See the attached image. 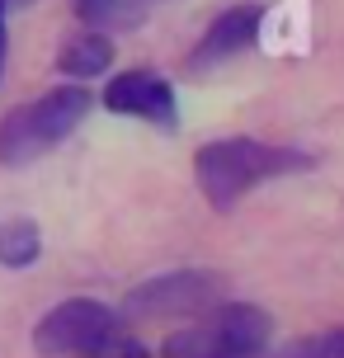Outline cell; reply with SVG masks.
<instances>
[{"mask_svg": "<svg viewBox=\"0 0 344 358\" xmlns=\"http://www.w3.org/2000/svg\"><path fill=\"white\" fill-rule=\"evenodd\" d=\"M311 165H316L311 151L259 142V137H217V142H203L194 151V179H199V194L213 213H231L255 189H264L273 179L302 175Z\"/></svg>", "mask_w": 344, "mask_h": 358, "instance_id": "cell-1", "label": "cell"}, {"mask_svg": "<svg viewBox=\"0 0 344 358\" xmlns=\"http://www.w3.org/2000/svg\"><path fill=\"white\" fill-rule=\"evenodd\" d=\"M90 108H94V94L80 80L52 85L48 94L10 108L0 118V165L5 170H19V165L43 161L48 151H57L76 127L90 118Z\"/></svg>", "mask_w": 344, "mask_h": 358, "instance_id": "cell-2", "label": "cell"}, {"mask_svg": "<svg viewBox=\"0 0 344 358\" xmlns=\"http://www.w3.org/2000/svg\"><path fill=\"white\" fill-rule=\"evenodd\" d=\"M273 344V316L255 302L222 297L199 311L189 325H175L161 340L156 358H264Z\"/></svg>", "mask_w": 344, "mask_h": 358, "instance_id": "cell-3", "label": "cell"}, {"mask_svg": "<svg viewBox=\"0 0 344 358\" xmlns=\"http://www.w3.org/2000/svg\"><path fill=\"white\" fill-rule=\"evenodd\" d=\"M123 330V311L99 297H66L34 325L38 358H80Z\"/></svg>", "mask_w": 344, "mask_h": 358, "instance_id": "cell-4", "label": "cell"}, {"mask_svg": "<svg viewBox=\"0 0 344 358\" xmlns=\"http://www.w3.org/2000/svg\"><path fill=\"white\" fill-rule=\"evenodd\" d=\"M213 302H222V273L213 268H170L146 283L127 287L123 297V321H180V316H199Z\"/></svg>", "mask_w": 344, "mask_h": 358, "instance_id": "cell-5", "label": "cell"}, {"mask_svg": "<svg viewBox=\"0 0 344 358\" xmlns=\"http://www.w3.org/2000/svg\"><path fill=\"white\" fill-rule=\"evenodd\" d=\"M94 104H104L118 118H137V123H151L161 132H175L180 127V94H175V80L151 66H132V71H118L104 80V90L94 94Z\"/></svg>", "mask_w": 344, "mask_h": 358, "instance_id": "cell-6", "label": "cell"}, {"mask_svg": "<svg viewBox=\"0 0 344 358\" xmlns=\"http://www.w3.org/2000/svg\"><path fill=\"white\" fill-rule=\"evenodd\" d=\"M264 19H269V5L264 0H241V5H227L203 38L189 52V66L194 71H208V66H222V62H236L241 52H250L259 34H264Z\"/></svg>", "mask_w": 344, "mask_h": 358, "instance_id": "cell-7", "label": "cell"}, {"mask_svg": "<svg viewBox=\"0 0 344 358\" xmlns=\"http://www.w3.org/2000/svg\"><path fill=\"white\" fill-rule=\"evenodd\" d=\"M113 62H118V48H113V34L104 29H80L62 43V52H57V71L66 76V80H80V85H90L99 76L113 71Z\"/></svg>", "mask_w": 344, "mask_h": 358, "instance_id": "cell-8", "label": "cell"}, {"mask_svg": "<svg viewBox=\"0 0 344 358\" xmlns=\"http://www.w3.org/2000/svg\"><path fill=\"white\" fill-rule=\"evenodd\" d=\"M156 5H165V0H76V15L90 29L118 34V29H142V19Z\"/></svg>", "mask_w": 344, "mask_h": 358, "instance_id": "cell-9", "label": "cell"}, {"mask_svg": "<svg viewBox=\"0 0 344 358\" xmlns=\"http://www.w3.org/2000/svg\"><path fill=\"white\" fill-rule=\"evenodd\" d=\"M43 259V231L29 217L0 222V264L5 268H34Z\"/></svg>", "mask_w": 344, "mask_h": 358, "instance_id": "cell-10", "label": "cell"}, {"mask_svg": "<svg viewBox=\"0 0 344 358\" xmlns=\"http://www.w3.org/2000/svg\"><path fill=\"white\" fill-rule=\"evenodd\" d=\"M264 358H344V325L316 330V335H297V340L264 349Z\"/></svg>", "mask_w": 344, "mask_h": 358, "instance_id": "cell-11", "label": "cell"}, {"mask_svg": "<svg viewBox=\"0 0 344 358\" xmlns=\"http://www.w3.org/2000/svg\"><path fill=\"white\" fill-rule=\"evenodd\" d=\"M80 358H156V354H151L142 340H127L123 330H118L113 340H104L99 349H90V354H80Z\"/></svg>", "mask_w": 344, "mask_h": 358, "instance_id": "cell-12", "label": "cell"}, {"mask_svg": "<svg viewBox=\"0 0 344 358\" xmlns=\"http://www.w3.org/2000/svg\"><path fill=\"white\" fill-rule=\"evenodd\" d=\"M5 10H10V0H0V80H5V52H10V34H5Z\"/></svg>", "mask_w": 344, "mask_h": 358, "instance_id": "cell-13", "label": "cell"}, {"mask_svg": "<svg viewBox=\"0 0 344 358\" xmlns=\"http://www.w3.org/2000/svg\"><path fill=\"white\" fill-rule=\"evenodd\" d=\"M10 5H29V0H10Z\"/></svg>", "mask_w": 344, "mask_h": 358, "instance_id": "cell-14", "label": "cell"}]
</instances>
